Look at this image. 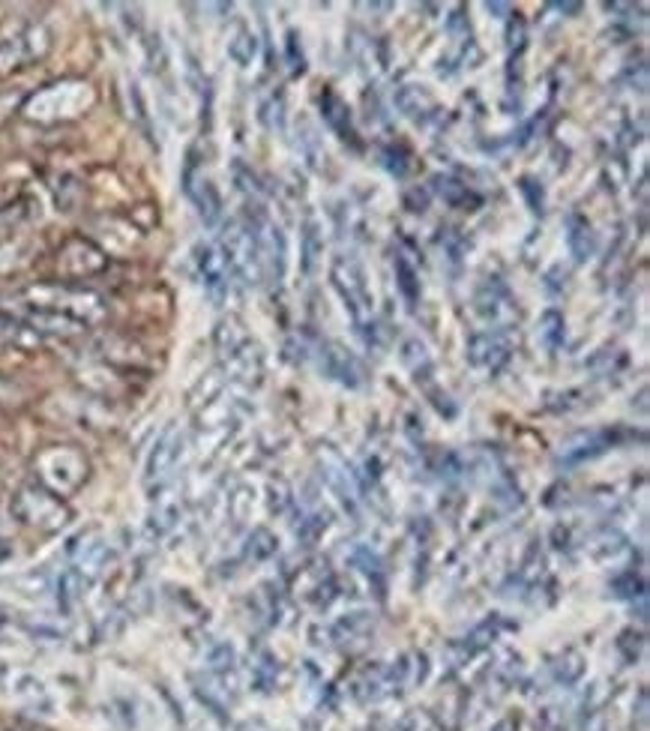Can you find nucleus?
<instances>
[{
  "mask_svg": "<svg viewBox=\"0 0 650 731\" xmlns=\"http://www.w3.org/2000/svg\"><path fill=\"white\" fill-rule=\"evenodd\" d=\"M243 731H255V729H243Z\"/></svg>",
  "mask_w": 650,
  "mask_h": 731,
  "instance_id": "26",
  "label": "nucleus"
},
{
  "mask_svg": "<svg viewBox=\"0 0 650 731\" xmlns=\"http://www.w3.org/2000/svg\"><path fill=\"white\" fill-rule=\"evenodd\" d=\"M486 9H489V12H510L507 3H486Z\"/></svg>",
  "mask_w": 650,
  "mask_h": 731,
  "instance_id": "24",
  "label": "nucleus"
},
{
  "mask_svg": "<svg viewBox=\"0 0 650 731\" xmlns=\"http://www.w3.org/2000/svg\"><path fill=\"white\" fill-rule=\"evenodd\" d=\"M207 660H210L213 675L222 678V681H228L234 675V669H237V657H234V648L231 645H216Z\"/></svg>",
  "mask_w": 650,
  "mask_h": 731,
  "instance_id": "15",
  "label": "nucleus"
},
{
  "mask_svg": "<svg viewBox=\"0 0 650 731\" xmlns=\"http://www.w3.org/2000/svg\"><path fill=\"white\" fill-rule=\"evenodd\" d=\"M12 516L33 531L42 534H57L69 525L72 510L66 507L63 498H57L54 492L42 489L39 483H24L15 495H12Z\"/></svg>",
  "mask_w": 650,
  "mask_h": 731,
  "instance_id": "2",
  "label": "nucleus"
},
{
  "mask_svg": "<svg viewBox=\"0 0 650 731\" xmlns=\"http://www.w3.org/2000/svg\"><path fill=\"white\" fill-rule=\"evenodd\" d=\"M477 309L495 327H504V324H510L516 318L513 297H510V291H507V285L501 279H489L486 282V288L477 294Z\"/></svg>",
  "mask_w": 650,
  "mask_h": 731,
  "instance_id": "4",
  "label": "nucleus"
},
{
  "mask_svg": "<svg viewBox=\"0 0 650 731\" xmlns=\"http://www.w3.org/2000/svg\"><path fill=\"white\" fill-rule=\"evenodd\" d=\"M321 114L324 120L330 123V129L342 138V141H357L354 135V126H351V114H348V105L333 93V90H324L321 93Z\"/></svg>",
  "mask_w": 650,
  "mask_h": 731,
  "instance_id": "8",
  "label": "nucleus"
},
{
  "mask_svg": "<svg viewBox=\"0 0 650 731\" xmlns=\"http://www.w3.org/2000/svg\"><path fill=\"white\" fill-rule=\"evenodd\" d=\"M642 648H645L642 633H633V630L621 633V639H618V651L624 654V660H627V663H636V660L642 657Z\"/></svg>",
  "mask_w": 650,
  "mask_h": 731,
  "instance_id": "17",
  "label": "nucleus"
},
{
  "mask_svg": "<svg viewBox=\"0 0 650 731\" xmlns=\"http://www.w3.org/2000/svg\"><path fill=\"white\" fill-rule=\"evenodd\" d=\"M396 279H399V291H402V297H405L408 306L414 309L417 300H420V279H417L414 267H411L402 255L396 258Z\"/></svg>",
  "mask_w": 650,
  "mask_h": 731,
  "instance_id": "12",
  "label": "nucleus"
},
{
  "mask_svg": "<svg viewBox=\"0 0 650 731\" xmlns=\"http://www.w3.org/2000/svg\"><path fill=\"white\" fill-rule=\"evenodd\" d=\"M564 318L558 315V312H546L543 315V327H540V339L549 345V348H558L561 345V339H564Z\"/></svg>",
  "mask_w": 650,
  "mask_h": 731,
  "instance_id": "16",
  "label": "nucleus"
},
{
  "mask_svg": "<svg viewBox=\"0 0 650 731\" xmlns=\"http://www.w3.org/2000/svg\"><path fill=\"white\" fill-rule=\"evenodd\" d=\"M321 366H324V372L330 375V378H336V381H342V384H348V387H357L360 384V363L345 351V348H339V345H324V351H321Z\"/></svg>",
  "mask_w": 650,
  "mask_h": 731,
  "instance_id": "7",
  "label": "nucleus"
},
{
  "mask_svg": "<svg viewBox=\"0 0 650 731\" xmlns=\"http://www.w3.org/2000/svg\"><path fill=\"white\" fill-rule=\"evenodd\" d=\"M186 192H189V198L195 201L198 216H201L207 225H216L219 216H222V198H219L216 186H213L204 174H192V171H186Z\"/></svg>",
  "mask_w": 650,
  "mask_h": 731,
  "instance_id": "6",
  "label": "nucleus"
},
{
  "mask_svg": "<svg viewBox=\"0 0 650 731\" xmlns=\"http://www.w3.org/2000/svg\"><path fill=\"white\" fill-rule=\"evenodd\" d=\"M552 675H555V681L564 684V687L579 684L582 675H585V657H582L579 651H564V654L558 657V663H552Z\"/></svg>",
  "mask_w": 650,
  "mask_h": 731,
  "instance_id": "9",
  "label": "nucleus"
},
{
  "mask_svg": "<svg viewBox=\"0 0 650 731\" xmlns=\"http://www.w3.org/2000/svg\"><path fill=\"white\" fill-rule=\"evenodd\" d=\"M510 357V345L498 336V333H477L471 336L468 342V360L477 366V369H501L504 360Z\"/></svg>",
  "mask_w": 650,
  "mask_h": 731,
  "instance_id": "5",
  "label": "nucleus"
},
{
  "mask_svg": "<svg viewBox=\"0 0 650 731\" xmlns=\"http://www.w3.org/2000/svg\"><path fill=\"white\" fill-rule=\"evenodd\" d=\"M324 528H327V519H321V516H309V519H303L300 522V528H297V537H300V543L303 546H312L321 534H324Z\"/></svg>",
  "mask_w": 650,
  "mask_h": 731,
  "instance_id": "18",
  "label": "nucleus"
},
{
  "mask_svg": "<svg viewBox=\"0 0 650 731\" xmlns=\"http://www.w3.org/2000/svg\"><path fill=\"white\" fill-rule=\"evenodd\" d=\"M18 684H21V687H18L15 693H18V696H24V699H42V696H45L42 684H39L36 678H30V675H21V678H18Z\"/></svg>",
  "mask_w": 650,
  "mask_h": 731,
  "instance_id": "21",
  "label": "nucleus"
},
{
  "mask_svg": "<svg viewBox=\"0 0 650 731\" xmlns=\"http://www.w3.org/2000/svg\"><path fill=\"white\" fill-rule=\"evenodd\" d=\"M492 731H519V720H513V717H507V720H501L498 726Z\"/></svg>",
  "mask_w": 650,
  "mask_h": 731,
  "instance_id": "23",
  "label": "nucleus"
},
{
  "mask_svg": "<svg viewBox=\"0 0 650 731\" xmlns=\"http://www.w3.org/2000/svg\"><path fill=\"white\" fill-rule=\"evenodd\" d=\"M228 54L240 63V66H249V60L255 57V36L249 27H237L234 39L228 42Z\"/></svg>",
  "mask_w": 650,
  "mask_h": 731,
  "instance_id": "14",
  "label": "nucleus"
},
{
  "mask_svg": "<svg viewBox=\"0 0 650 731\" xmlns=\"http://www.w3.org/2000/svg\"><path fill=\"white\" fill-rule=\"evenodd\" d=\"M288 63H291V72H303L306 69V57H303V48H300V36L297 33H288Z\"/></svg>",
  "mask_w": 650,
  "mask_h": 731,
  "instance_id": "20",
  "label": "nucleus"
},
{
  "mask_svg": "<svg viewBox=\"0 0 650 731\" xmlns=\"http://www.w3.org/2000/svg\"><path fill=\"white\" fill-rule=\"evenodd\" d=\"M435 189H438V195H441L447 204H453V207H465V210H468V204H477V195H474L465 183H459V180H453V177H435Z\"/></svg>",
  "mask_w": 650,
  "mask_h": 731,
  "instance_id": "11",
  "label": "nucleus"
},
{
  "mask_svg": "<svg viewBox=\"0 0 650 731\" xmlns=\"http://www.w3.org/2000/svg\"><path fill=\"white\" fill-rule=\"evenodd\" d=\"M315 225L306 228V270H312V261H315V252H318V243H315Z\"/></svg>",
  "mask_w": 650,
  "mask_h": 731,
  "instance_id": "22",
  "label": "nucleus"
},
{
  "mask_svg": "<svg viewBox=\"0 0 650 731\" xmlns=\"http://www.w3.org/2000/svg\"><path fill=\"white\" fill-rule=\"evenodd\" d=\"M558 9H561V12H579L582 6H579V3H558Z\"/></svg>",
  "mask_w": 650,
  "mask_h": 731,
  "instance_id": "25",
  "label": "nucleus"
},
{
  "mask_svg": "<svg viewBox=\"0 0 650 731\" xmlns=\"http://www.w3.org/2000/svg\"><path fill=\"white\" fill-rule=\"evenodd\" d=\"M33 474L42 489L54 492L57 498H66L84 486V480L90 474V462L81 450H75L69 444H54V447H45L36 453Z\"/></svg>",
  "mask_w": 650,
  "mask_h": 731,
  "instance_id": "1",
  "label": "nucleus"
},
{
  "mask_svg": "<svg viewBox=\"0 0 650 731\" xmlns=\"http://www.w3.org/2000/svg\"><path fill=\"white\" fill-rule=\"evenodd\" d=\"M615 594L618 597H645V582L642 579H636V573H630V576H621V579H615Z\"/></svg>",
  "mask_w": 650,
  "mask_h": 731,
  "instance_id": "19",
  "label": "nucleus"
},
{
  "mask_svg": "<svg viewBox=\"0 0 650 731\" xmlns=\"http://www.w3.org/2000/svg\"><path fill=\"white\" fill-rule=\"evenodd\" d=\"M276 549H279L276 537H273L267 528H255V531L249 534V543H246V558H252V561H267L270 555H276Z\"/></svg>",
  "mask_w": 650,
  "mask_h": 731,
  "instance_id": "13",
  "label": "nucleus"
},
{
  "mask_svg": "<svg viewBox=\"0 0 650 731\" xmlns=\"http://www.w3.org/2000/svg\"><path fill=\"white\" fill-rule=\"evenodd\" d=\"M183 444H186V438H183L180 429H165L162 432V438L156 441V447L150 450L147 465H144V483L147 486L159 489L171 477V471L177 468V462L183 456Z\"/></svg>",
  "mask_w": 650,
  "mask_h": 731,
  "instance_id": "3",
  "label": "nucleus"
},
{
  "mask_svg": "<svg viewBox=\"0 0 650 731\" xmlns=\"http://www.w3.org/2000/svg\"><path fill=\"white\" fill-rule=\"evenodd\" d=\"M567 243H570V249H573V255H576L579 261H585V258L591 255V249H594V243H591V225H588V219H582L579 213H570Z\"/></svg>",
  "mask_w": 650,
  "mask_h": 731,
  "instance_id": "10",
  "label": "nucleus"
}]
</instances>
